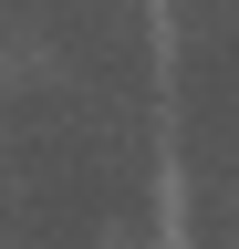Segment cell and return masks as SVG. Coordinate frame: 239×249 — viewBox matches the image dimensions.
I'll use <instances>...</instances> for the list:
<instances>
[]
</instances>
